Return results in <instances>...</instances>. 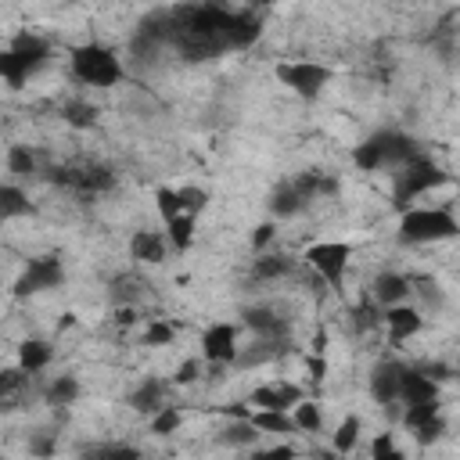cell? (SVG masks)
<instances>
[{"mask_svg":"<svg viewBox=\"0 0 460 460\" xmlns=\"http://www.w3.org/2000/svg\"><path fill=\"white\" fill-rule=\"evenodd\" d=\"M259 32H262V18L255 11H234L216 0H198L147 14L133 36V50L137 54L176 50L187 61H201L223 50H241L255 43Z\"/></svg>","mask_w":460,"mask_h":460,"instance_id":"obj_1","label":"cell"},{"mask_svg":"<svg viewBox=\"0 0 460 460\" xmlns=\"http://www.w3.org/2000/svg\"><path fill=\"white\" fill-rule=\"evenodd\" d=\"M420 155V147H417V140L413 137H406V133H399V129H377V133H370L363 144H356V151H352V162L363 169V172H381V169H399V165H406L410 158H417Z\"/></svg>","mask_w":460,"mask_h":460,"instance_id":"obj_2","label":"cell"},{"mask_svg":"<svg viewBox=\"0 0 460 460\" xmlns=\"http://www.w3.org/2000/svg\"><path fill=\"white\" fill-rule=\"evenodd\" d=\"M456 234H460V219L446 208L410 205L399 219V237L410 244H435V241H449Z\"/></svg>","mask_w":460,"mask_h":460,"instance_id":"obj_3","label":"cell"},{"mask_svg":"<svg viewBox=\"0 0 460 460\" xmlns=\"http://www.w3.org/2000/svg\"><path fill=\"white\" fill-rule=\"evenodd\" d=\"M72 75L83 86H115V83H122L126 68L115 50H108L101 43H86V47L72 50Z\"/></svg>","mask_w":460,"mask_h":460,"instance_id":"obj_4","label":"cell"},{"mask_svg":"<svg viewBox=\"0 0 460 460\" xmlns=\"http://www.w3.org/2000/svg\"><path fill=\"white\" fill-rule=\"evenodd\" d=\"M392 176H395V190H392V198H395L399 208H410V205H413L417 198H424L431 187L446 183V172H442L428 155L410 158V162L399 165Z\"/></svg>","mask_w":460,"mask_h":460,"instance_id":"obj_5","label":"cell"},{"mask_svg":"<svg viewBox=\"0 0 460 460\" xmlns=\"http://www.w3.org/2000/svg\"><path fill=\"white\" fill-rule=\"evenodd\" d=\"M47 54H50L47 40H40V36H32V32H22V36L0 54V75L7 79V86H22V83L47 61Z\"/></svg>","mask_w":460,"mask_h":460,"instance_id":"obj_6","label":"cell"},{"mask_svg":"<svg viewBox=\"0 0 460 460\" xmlns=\"http://www.w3.org/2000/svg\"><path fill=\"white\" fill-rule=\"evenodd\" d=\"M349 259H352V244H345V241H316L305 248V266L316 270L334 291H341V284H345Z\"/></svg>","mask_w":460,"mask_h":460,"instance_id":"obj_7","label":"cell"},{"mask_svg":"<svg viewBox=\"0 0 460 460\" xmlns=\"http://www.w3.org/2000/svg\"><path fill=\"white\" fill-rule=\"evenodd\" d=\"M50 180L65 190H75V194H104L115 187V172L108 165H97V162H83V165H61L50 172Z\"/></svg>","mask_w":460,"mask_h":460,"instance_id":"obj_8","label":"cell"},{"mask_svg":"<svg viewBox=\"0 0 460 460\" xmlns=\"http://www.w3.org/2000/svg\"><path fill=\"white\" fill-rule=\"evenodd\" d=\"M277 79H280L291 93L313 101V97H320L323 86L331 83V68L320 65V61H284V65H277Z\"/></svg>","mask_w":460,"mask_h":460,"instance_id":"obj_9","label":"cell"},{"mask_svg":"<svg viewBox=\"0 0 460 460\" xmlns=\"http://www.w3.org/2000/svg\"><path fill=\"white\" fill-rule=\"evenodd\" d=\"M65 277V266L58 255H40V259H29L25 273L18 277V295H36V291H47V288H58Z\"/></svg>","mask_w":460,"mask_h":460,"instance_id":"obj_10","label":"cell"},{"mask_svg":"<svg viewBox=\"0 0 460 460\" xmlns=\"http://www.w3.org/2000/svg\"><path fill=\"white\" fill-rule=\"evenodd\" d=\"M244 323L255 331V338L291 349V323H288V316H280L277 309H270V305H252V309H244Z\"/></svg>","mask_w":460,"mask_h":460,"instance_id":"obj_11","label":"cell"},{"mask_svg":"<svg viewBox=\"0 0 460 460\" xmlns=\"http://www.w3.org/2000/svg\"><path fill=\"white\" fill-rule=\"evenodd\" d=\"M237 327L234 323H212L205 327L201 334V356L212 363V367H223V363H237Z\"/></svg>","mask_w":460,"mask_h":460,"instance_id":"obj_12","label":"cell"},{"mask_svg":"<svg viewBox=\"0 0 460 460\" xmlns=\"http://www.w3.org/2000/svg\"><path fill=\"white\" fill-rule=\"evenodd\" d=\"M438 399V385L428 370H410L402 367V377H399V402L402 406H413V402H435Z\"/></svg>","mask_w":460,"mask_h":460,"instance_id":"obj_13","label":"cell"},{"mask_svg":"<svg viewBox=\"0 0 460 460\" xmlns=\"http://www.w3.org/2000/svg\"><path fill=\"white\" fill-rule=\"evenodd\" d=\"M302 399H305V392H302L298 385H291V381L259 385V388L252 392V406H259V410H288V406H295V402H302Z\"/></svg>","mask_w":460,"mask_h":460,"instance_id":"obj_14","label":"cell"},{"mask_svg":"<svg viewBox=\"0 0 460 460\" xmlns=\"http://www.w3.org/2000/svg\"><path fill=\"white\" fill-rule=\"evenodd\" d=\"M313 205V198L302 190V183L291 176V180H284L277 190H273V198H270V212L273 216H298V212H305Z\"/></svg>","mask_w":460,"mask_h":460,"instance_id":"obj_15","label":"cell"},{"mask_svg":"<svg viewBox=\"0 0 460 460\" xmlns=\"http://www.w3.org/2000/svg\"><path fill=\"white\" fill-rule=\"evenodd\" d=\"M420 313L413 309V305H388L385 309V327H388V341L392 345H399V341H406V338H413L417 331H420Z\"/></svg>","mask_w":460,"mask_h":460,"instance_id":"obj_16","label":"cell"},{"mask_svg":"<svg viewBox=\"0 0 460 460\" xmlns=\"http://www.w3.org/2000/svg\"><path fill=\"white\" fill-rule=\"evenodd\" d=\"M399 377H402V363H377L370 374V395L381 406L399 402Z\"/></svg>","mask_w":460,"mask_h":460,"instance_id":"obj_17","label":"cell"},{"mask_svg":"<svg viewBox=\"0 0 460 460\" xmlns=\"http://www.w3.org/2000/svg\"><path fill=\"white\" fill-rule=\"evenodd\" d=\"M165 252H169V234H158V230H137L129 237V255L137 262H165Z\"/></svg>","mask_w":460,"mask_h":460,"instance_id":"obj_18","label":"cell"},{"mask_svg":"<svg viewBox=\"0 0 460 460\" xmlns=\"http://www.w3.org/2000/svg\"><path fill=\"white\" fill-rule=\"evenodd\" d=\"M172 385H176V381H165V377H144V385L129 395V406L140 410V413H158L162 406H169L165 395H169Z\"/></svg>","mask_w":460,"mask_h":460,"instance_id":"obj_19","label":"cell"},{"mask_svg":"<svg viewBox=\"0 0 460 460\" xmlns=\"http://www.w3.org/2000/svg\"><path fill=\"white\" fill-rule=\"evenodd\" d=\"M410 291H413V288H410V277H402V273H377L374 284H370V295H374L385 309L406 302Z\"/></svg>","mask_w":460,"mask_h":460,"instance_id":"obj_20","label":"cell"},{"mask_svg":"<svg viewBox=\"0 0 460 460\" xmlns=\"http://www.w3.org/2000/svg\"><path fill=\"white\" fill-rule=\"evenodd\" d=\"M291 270H295V259H288V255H259L252 262L255 280H284Z\"/></svg>","mask_w":460,"mask_h":460,"instance_id":"obj_21","label":"cell"},{"mask_svg":"<svg viewBox=\"0 0 460 460\" xmlns=\"http://www.w3.org/2000/svg\"><path fill=\"white\" fill-rule=\"evenodd\" d=\"M252 424L259 431H270V435H291V431H298V424H295V417H288V410H255L252 413Z\"/></svg>","mask_w":460,"mask_h":460,"instance_id":"obj_22","label":"cell"},{"mask_svg":"<svg viewBox=\"0 0 460 460\" xmlns=\"http://www.w3.org/2000/svg\"><path fill=\"white\" fill-rule=\"evenodd\" d=\"M50 345L47 341H40V338H29V341H22V349H18V363L29 370V374H40L47 363H50Z\"/></svg>","mask_w":460,"mask_h":460,"instance_id":"obj_23","label":"cell"},{"mask_svg":"<svg viewBox=\"0 0 460 460\" xmlns=\"http://www.w3.org/2000/svg\"><path fill=\"white\" fill-rule=\"evenodd\" d=\"M155 201H158V216H162V223H169V219L190 212L183 190H172V187H158V190H155Z\"/></svg>","mask_w":460,"mask_h":460,"instance_id":"obj_24","label":"cell"},{"mask_svg":"<svg viewBox=\"0 0 460 460\" xmlns=\"http://www.w3.org/2000/svg\"><path fill=\"white\" fill-rule=\"evenodd\" d=\"M61 119H65V122H72V126H79V129H86V126H93V122H97V108H93L90 101H83V97H72V101H65Z\"/></svg>","mask_w":460,"mask_h":460,"instance_id":"obj_25","label":"cell"},{"mask_svg":"<svg viewBox=\"0 0 460 460\" xmlns=\"http://www.w3.org/2000/svg\"><path fill=\"white\" fill-rule=\"evenodd\" d=\"M165 234H169V244H172L176 252H183V248L190 244V237H194V212H183V216L169 219V223H165Z\"/></svg>","mask_w":460,"mask_h":460,"instance_id":"obj_26","label":"cell"},{"mask_svg":"<svg viewBox=\"0 0 460 460\" xmlns=\"http://www.w3.org/2000/svg\"><path fill=\"white\" fill-rule=\"evenodd\" d=\"M75 395H79V381L72 374H58L47 388V402H54V406H68V402H75Z\"/></svg>","mask_w":460,"mask_h":460,"instance_id":"obj_27","label":"cell"},{"mask_svg":"<svg viewBox=\"0 0 460 460\" xmlns=\"http://www.w3.org/2000/svg\"><path fill=\"white\" fill-rule=\"evenodd\" d=\"M295 424H298V431H320L323 428V413H320V406L316 402H309V399H302V402H295Z\"/></svg>","mask_w":460,"mask_h":460,"instance_id":"obj_28","label":"cell"},{"mask_svg":"<svg viewBox=\"0 0 460 460\" xmlns=\"http://www.w3.org/2000/svg\"><path fill=\"white\" fill-rule=\"evenodd\" d=\"M7 169H11L14 176H32V172H36V155H32L25 144H14V147L7 151Z\"/></svg>","mask_w":460,"mask_h":460,"instance_id":"obj_29","label":"cell"},{"mask_svg":"<svg viewBox=\"0 0 460 460\" xmlns=\"http://www.w3.org/2000/svg\"><path fill=\"white\" fill-rule=\"evenodd\" d=\"M359 442V417H345L338 428H334V449L338 453H352Z\"/></svg>","mask_w":460,"mask_h":460,"instance_id":"obj_30","label":"cell"},{"mask_svg":"<svg viewBox=\"0 0 460 460\" xmlns=\"http://www.w3.org/2000/svg\"><path fill=\"white\" fill-rule=\"evenodd\" d=\"M180 420H183V417H180V410L169 402V406H162L158 413H151V431H155V435H169V431H176V428H180Z\"/></svg>","mask_w":460,"mask_h":460,"instance_id":"obj_31","label":"cell"},{"mask_svg":"<svg viewBox=\"0 0 460 460\" xmlns=\"http://www.w3.org/2000/svg\"><path fill=\"white\" fill-rule=\"evenodd\" d=\"M0 201H4V219H14L18 212H25L29 208V201H25V194L14 187V183H7L4 190H0Z\"/></svg>","mask_w":460,"mask_h":460,"instance_id":"obj_32","label":"cell"},{"mask_svg":"<svg viewBox=\"0 0 460 460\" xmlns=\"http://www.w3.org/2000/svg\"><path fill=\"white\" fill-rule=\"evenodd\" d=\"M172 338H176V327L165 323V320H151L144 327V345H169Z\"/></svg>","mask_w":460,"mask_h":460,"instance_id":"obj_33","label":"cell"},{"mask_svg":"<svg viewBox=\"0 0 460 460\" xmlns=\"http://www.w3.org/2000/svg\"><path fill=\"white\" fill-rule=\"evenodd\" d=\"M144 291H140V280H133V277H119L115 284H111V298L119 302V305H126V302H137Z\"/></svg>","mask_w":460,"mask_h":460,"instance_id":"obj_34","label":"cell"},{"mask_svg":"<svg viewBox=\"0 0 460 460\" xmlns=\"http://www.w3.org/2000/svg\"><path fill=\"white\" fill-rule=\"evenodd\" d=\"M446 431V420L442 417H431L428 424H420V428H413V435H417V442H435L438 435Z\"/></svg>","mask_w":460,"mask_h":460,"instance_id":"obj_35","label":"cell"},{"mask_svg":"<svg viewBox=\"0 0 460 460\" xmlns=\"http://www.w3.org/2000/svg\"><path fill=\"white\" fill-rule=\"evenodd\" d=\"M198 374H201V363H198V359H187V363L172 374V381H176V385H190V381H198Z\"/></svg>","mask_w":460,"mask_h":460,"instance_id":"obj_36","label":"cell"},{"mask_svg":"<svg viewBox=\"0 0 460 460\" xmlns=\"http://www.w3.org/2000/svg\"><path fill=\"white\" fill-rule=\"evenodd\" d=\"M305 370H309V377H313V381H323V377H327V359L316 352V356H309V359H305Z\"/></svg>","mask_w":460,"mask_h":460,"instance_id":"obj_37","label":"cell"},{"mask_svg":"<svg viewBox=\"0 0 460 460\" xmlns=\"http://www.w3.org/2000/svg\"><path fill=\"white\" fill-rule=\"evenodd\" d=\"M273 241V223H262V226H255V234H252V244L255 248H266Z\"/></svg>","mask_w":460,"mask_h":460,"instance_id":"obj_38","label":"cell"},{"mask_svg":"<svg viewBox=\"0 0 460 460\" xmlns=\"http://www.w3.org/2000/svg\"><path fill=\"white\" fill-rule=\"evenodd\" d=\"M90 453H101V456H137L133 446H101V449H90Z\"/></svg>","mask_w":460,"mask_h":460,"instance_id":"obj_39","label":"cell"},{"mask_svg":"<svg viewBox=\"0 0 460 460\" xmlns=\"http://www.w3.org/2000/svg\"><path fill=\"white\" fill-rule=\"evenodd\" d=\"M374 456H395L392 435H381V438H374Z\"/></svg>","mask_w":460,"mask_h":460,"instance_id":"obj_40","label":"cell"}]
</instances>
